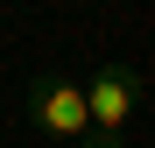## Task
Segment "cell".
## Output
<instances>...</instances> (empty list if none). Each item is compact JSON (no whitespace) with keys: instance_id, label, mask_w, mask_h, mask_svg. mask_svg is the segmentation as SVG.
Returning a JSON list of instances; mask_svg holds the SVG:
<instances>
[{"instance_id":"obj_1","label":"cell","mask_w":155,"mask_h":148,"mask_svg":"<svg viewBox=\"0 0 155 148\" xmlns=\"http://www.w3.org/2000/svg\"><path fill=\"white\" fill-rule=\"evenodd\" d=\"M28 127L49 134V141H92V113H85V85L64 78V71H42L28 85Z\"/></svg>"},{"instance_id":"obj_2","label":"cell","mask_w":155,"mask_h":148,"mask_svg":"<svg viewBox=\"0 0 155 148\" xmlns=\"http://www.w3.org/2000/svg\"><path fill=\"white\" fill-rule=\"evenodd\" d=\"M85 113H92V134L120 141L127 120L141 113V71L134 64H99L92 78H85Z\"/></svg>"}]
</instances>
